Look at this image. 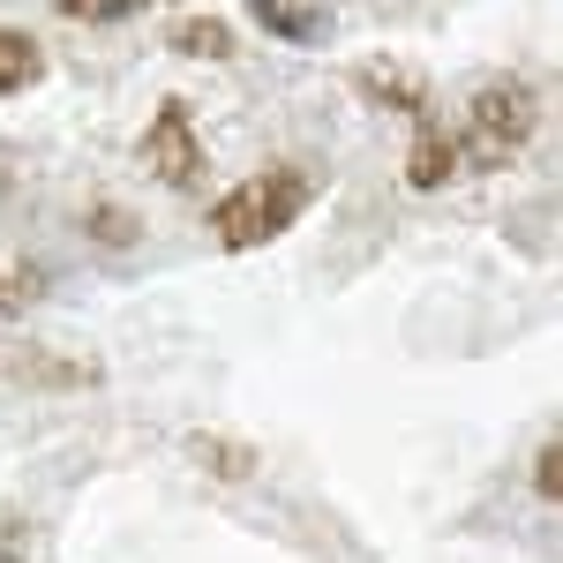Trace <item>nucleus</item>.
<instances>
[{"label":"nucleus","mask_w":563,"mask_h":563,"mask_svg":"<svg viewBox=\"0 0 563 563\" xmlns=\"http://www.w3.org/2000/svg\"><path fill=\"white\" fill-rule=\"evenodd\" d=\"M533 488H541V496H556V443L541 451V466H533Z\"/></svg>","instance_id":"1a4fd4ad"},{"label":"nucleus","mask_w":563,"mask_h":563,"mask_svg":"<svg viewBox=\"0 0 563 563\" xmlns=\"http://www.w3.org/2000/svg\"><path fill=\"white\" fill-rule=\"evenodd\" d=\"M31 301V286H23V278H8V271H0V316H15V308Z\"/></svg>","instance_id":"6e6552de"},{"label":"nucleus","mask_w":563,"mask_h":563,"mask_svg":"<svg viewBox=\"0 0 563 563\" xmlns=\"http://www.w3.org/2000/svg\"><path fill=\"white\" fill-rule=\"evenodd\" d=\"M45 76V45L31 31H0V98L8 90H31Z\"/></svg>","instance_id":"423d86ee"},{"label":"nucleus","mask_w":563,"mask_h":563,"mask_svg":"<svg viewBox=\"0 0 563 563\" xmlns=\"http://www.w3.org/2000/svg\"><path fill=\"white\" fill-rule=\"evenodd\" d=\"M533 121H541V106H533V90H526V84H488V90H474V106H466V113H459V129H451L459 174H466V166H474V174H488V166L519 158L526 135H533Z\"/></svg>","instance_id":"f03ea898"},{"label":"nucleus","mask_w":563,"mask_h":563,"mask_svg":"<svg viewBox=\"0 0 563 563\" xmlns=\"http://www.w3.org/2000/svg\"><path fill=\"white\" fill-rule=\"evenodd\" d=\"M249 23L286 45H323L331 38V8L323 0H249Z\"/></svg>","instance_id":"20e7f679"},{"label":"nucleus","mask_w":563,"mask_h":563,"mask_svg":"<svg viewBox=\"0 0 563 563\" xmlns=\"http://www.w3.org/2000/svg\"><path fill=\"white\" fill-rule=\"evenodd\" d=\"M180 60H225L233 53V23H218V15H180L174 31H166Z\"/></svg>","instance_id":"39448f33"},{"label":"nucleus","mask_w":563,"mask_h":563,"mask_svg":"<svg viewBox=\"0 0 563 563\" xmlns=\"http://www.w3.org/2000/svg\"><path fill=\"white\" fill-rule=\"evenodd\" d=\"M68 23H121V15H143V8H158V0H53Z\"/></svg>","instance_id":"0eeeda50"},{"label":"nucleus","mask_w":563,"mask_h":563,"mask_svg":"<svg viewBox=\"0 0 563 563\" xmlns=\"http://www.w3.org/2000/svg\"><path fill=\"white\" fill-rule=\"evenodd\" d=\"M143 158H151V174L166 180V188H196V180H203V143H196V121H188L180 98H166V106L151 113Z\"/></svg>","instance_id":"7ed1b4c3"},{"label":"nucleus","mask_w":563,"mask_h":563,"mask_svg":"<svg viewBox=\"0 0 563 563\" xmlns=\"http://www.w3.org/2000/svg\"><path fill=\"white\" fill-rule=\"evenodd\" d=\"M316 203V174L308 166H263L241 188H225L211 203V241L225 256H249V249H271L278 233H294L301 211Z\"/></svg>","instance_id":"f257e3e1"}]
</instances>
